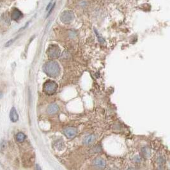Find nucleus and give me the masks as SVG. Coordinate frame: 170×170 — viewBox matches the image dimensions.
<instances>
[{"instance_id":"1","label":"nucleus","mask_w":170,"mask_h":170,"mask_svg":"<svg viewBox=\"0 0 170 170\" xmlns=\"http://www.w3.org/2000/svg\"><path fill=\"white\" fill-rule=\"evenodd\" d=\"M44 71L49 77L56 78L60 74V67L57 62L50 60L44 65Z\"/></svg>"},{"instance_id":"2","label":"nucleus","mask_w":170,"mask_h":170,"mask_svg":"<svg viewBox=\"0 0 170 170\" xmlns=\"http://www.w3.org/2000/svg\"><path fill=\"white\" fill-rule=\"evenodd\" d=\"M58 89V84L53 80L46 82L43 86V90L46 94L53 95L56 92Z\"/></svg>"},{"instance_id":"3","label":"nucleus","mask_w":170,"mask_h":170,"mask_svg":"<svg viewBox=\"0 0 170 170\" xmlns=\"http://www.w3.org/2000/svg\"><path fill=\"white\" fill-rule=\"evenodd\" d=\"M47 54L49 58L56 59L58 58L61 54V51L59 47L56 45H51L47 51Z\"/></svg>"},{"instance_id":"4","label":"nucleus","mask_w":170,"mask_h":170,"mask_svg":"<svg viewBox=\"0 0 170 170\" xmlns=\"http://www.w3.org/2000/svg\"><path fill=\"white\" fill-rule=\"evenodd\" d=\"M74 20V13L70 10H66L62 13L60 20L64 23H70Z\"/></svg>"},{"instance_id":"5","label":"nucleus","mask_w":170,"mask_h":170,"mask_svg":"<svg viewBox=\"0 0 170 170\" xmlns=\"http://www.w3.org/2000/svg\"><path fill=\"white\" fill-rule=\"evenodd\" d=\"M78 130L74 127H67L64 129V133L68 138H73L77 135Z\"/></svg>"},{"instance_id":"6","label":"nucleus","mask_w":170,"mask_h":170,"mask_svg":"<svg viewBox=\"0 0 170 170\" xmlns=\"http://www.w3.org/2000/svg\"><path fill=\"white\" fill-rule=\"evenodd\" d=\"M23 15L22 12L17 9H15L13 10L12 12V13H11V18L14 21H18L19 20H20L21 18H23Z\"/></svg>"},{"instance_id":"7","label":"nucleus","mask_w":170,"mask_h":170,"mask_svg":"<svg viewBox=\"0 0 170 170\" xmlns=\"http://www.w3.org/2000/svg\"><path fill=\"white\" fill-rule=\"evenodd\" d=\"M10 119L13 123L17 122L19 120V115L15 107H12L11 109L10 112Z\"/></svg>"},{"instance_id":"8","label":"nucleus","mask_w":170,"mask_h":170,"mask_svg":"<svg viewBox=\"0 0 170 170\" xmlns=\"http://www.w3.org/2000/svg\"><path fill=\"white\" fill-rule=\"evenodd\" d=\"M106 162L101 158H97L94 161V165L96 168H104L106 166Z\"/></svg>"},{"instance_id":"9","label":"nucleus","mask_w":170,"mask_h":170,"mask_svg":"<svg viewBox=\"0 0 170 170\" xmlns=\"http://www.w3.org/2000/svg\"><path fill=\"white\" fill-rule=\"evenodd\" d=\"M58 111H59L58 106L55 103H52L51 105H49L47 109L48 113L49 114H56Z\"/></svg>"},{"instance_id":"10","label":"nucleus","mask_w":170,"mask_h":170,"mask_svg":"<svg viewBox=\"0 0 170 170\" xmlns=\"http://www.w3.org/2000/svg\"><path fill=\"white\" fill-rule=\"evenodd\" d=\"M95 139V136L94 135H88L83 139V144L86 145H88L93 143Z\"/></svg>"},{"instance_id":"11","label":"nucleus","mask_w":170,"mask_h":170,"mask_svg":"<svg viewBox=\"0 0 170 170\" xmlns=\"http://www.w3.org/2000/svg\"><path fill=\"white\" fill-rule=\"evenodd\" d=\"M26 139V136L25 134H23V132H19L17 135H16V140H17L19 142H23Z\"/></svg>"},{"instance_id":"12","label":"nucleus","mask_w":170,"mask_h":170,"mask_svg":"<svg viewBox=\"0 0 170 170\" xmlns=\"http://www.w3.org/2000/svg\"><path fill=\"white\" fill-rule=\"evenodd\" d=\"M95 33H96V35H97V37H98V40L100 41V42H104V39L103 38L100 36V35H98V32H97V31L96 30H95Z\"/></svg>"},{"instance_id":"13","label":"nucleus","mask_w":170,"mask_h":170,"mask_svg":"<svg viewBox=\"0 0 170 170\" xmlns=\"http://www.w3.org/2000/svg\"><path fill=\"white\" fill-rule=\"evenodd\" d=\"M13 42V39H11L9 41V42H7L6 45H5V46H6L7 47V46H9L10 45H12Z\"/></svg>"},{"instance_id":"14","label":"nucleus","mask_w":170,"mask_h":170,"mask_svg":"<svg viewBox=\"0 0 170 170\" xmlns=\"http://www.w3.org/2000/svg\"><path fill=\"white\" fill-rule=\"evenodd\" d=\"M2 96H3V94L1 92H0V98H2Z\"/></svg>"}]
</instances>
